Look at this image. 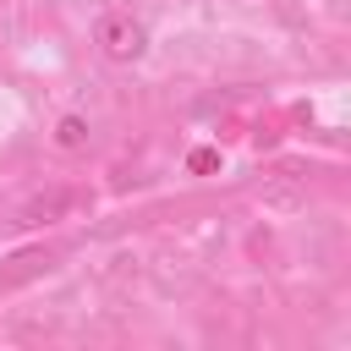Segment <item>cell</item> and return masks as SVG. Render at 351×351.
Here are the masks:
<instances>
[{
	"instance_id": "cell-1",
	"label": "cell",
	"mask_w": 351,
	"mask_h": 351,
	"mask_svg": "<svg viewBox=\"0 0 351 351\" xmlns=\"http://www.w3.org/2000/svg\"><path fill=\"white\" fill-rule=\"evenodd\" d=\"M93 44H99V55H104V60H121V66H132V60L148 49V27H143L137 16H121V11H110V16H99V22H93Z\"/></svg>"
},
{
	"instance_id": "cell-2",
	"label": "cell",
	"mask_w": 351,
	"mask_h": 351,
	"mask_svg": "<svg viewBox=\"0 0 351 351\" xmlns=\"http://www.w3.org/2000/svg\"><path fill=\"white\" fill-rule=\"evenodd\" d=\"M66 208H77V192H66V186H55V192H38V197H27L22 203V225H44V219H60Z\"/></svg>"
},
{
	"instance_id": "cell-3",
	"label": "cell",
	"mask_w": 351,
	"mask_h": 351,
	"mask_svg": "<svg viewBox=\"0 0 351 351\" xmlns=\"http://www.w3.org/2000/svg\"><path fill=\"white\" fill-rule=\"evenodd\" d=\"M44 269H55V252H44V247H38V252H22V258H16V269H5V274H0V285L11 291V285L33 280V274H44Z\"/></svg>"
},
{
	"instance_id": "cell-4",
	"label": "cell",
	"mask_w": 351,
	"mask_h": 351,
	"mask_svg": "<svg viewBox=\"0 0 351 351\" xmlns=\"http://www.w3.org/2000/svg\"><path fill=\"white\" fill-rule=\"evenodd\" d=\"M82 143H88V121H82V115H60V121H55V148L77 154Z\"/></svg>"
}]
</instances>
